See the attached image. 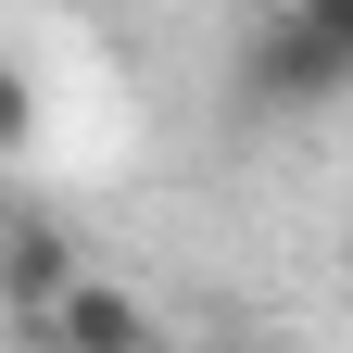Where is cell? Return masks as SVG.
Wrapping results in <instances>:
<instances>
[{"instance_id": "cell-1", "label": "cell", "mask_w": 353, "mask_h": 353, "mask_svg": "<svg viewBox=\"0 0 353 353\" xmlns=\"http://www.w3.org/2000/svg\"><path fill=\"white\" fill-rule=\"evenodd\" d=\"M341 88H353L341 51H328L303 13H278V26L252 38V63H240V101H252V114H316V101H341Z\"/></svg>"}, {"instance_id": "cell-2", "label": "cell", "mask_w": 353, "mask_h": 353, "mask_svg": "<svg viewBox=\"0 0 353 353\" xmlns=\"http://www.w3.org/2000/svg\"><path fill=\"white\" fill-rule=\"evenodd\" d=\"M38 341H63V353H152L164 316H152L139 290H114V278H76L51 316H38Z\"/></svg>"}, {"instance_id": "cell-3", "label": "cell", "mask_w": 353, "mask_h": 353, "mask_svg": "<svg viewBox=\"0 0 353 353\" xmlns=\"http://www.w3.org/2000/svg\"><path fill=\"white\" fill-rule=\"evenodd\" d=\"M76 290V252L51 214H13V252H0V316H13V341H38V316Z\"/></svg>"}, {"instance_id": "cell-4", "label": "cell", "mask_w": 353, "mask_h": 353, "mask_svg": "<svg viewBox=\"0 0 353 353\" xmlns=\"http://www.w3.org/2000/svg\"><path fill=\"white\" fill-rule=\"evenodd\" d=\"M290 13H303V26H316V38H328V51H341V76H353V0H290Z\"/></svg>"}]
</instances>
